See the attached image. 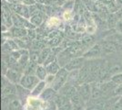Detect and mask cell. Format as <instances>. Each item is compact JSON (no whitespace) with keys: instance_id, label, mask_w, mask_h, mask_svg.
Instances as JSON below:
<instances>
[{"instance_id":"6da1fadb","label":"cell","mask_w":122,"mask_h":110,"mask_svg":"<svg viewBox=\"0 0 122 110\" xmlns=\"http://www.w3.org/2000/svg\"><path fill=\"white\" fill-rule=\"evenodd\" d=\"M39 82H40V79L36 75L24 74L21 78L20 82H19V84L21 86H23L24 88H26L28 90H33Z\"/></svg>"},{"instance_id":"7a4b0ae2","label":"cell","mask_w":122,"mask_h":110,"mask_svg":"<svg viewBox=\"0 0 122 110\" xmlns=\"http://www.w3.org/2000/svg\"><path fill=\"white\" fill-rule=\"evenodd\" d=\"M67 77H68V71L66 68H61L59 72L56 73L55 76V80L52 84H53L52 87L56 91L59 90L65 84V83L67 80Z\"/></svg>"},{"instance_id":"3957f363","label":"cell","mask_w":122,"mask_h":110,"mask_svg":"<svg viewBox=\"0 0 122 110\" xmlns=\"http://www.w3.org/2000/svg\"><path fill=\"white\" fill-rule=\"evenodd\" d=\"M27 18H25L24 17L20 16L18 14H14L12 16V22H13V26L18 27V28H28L29 29H34L35 26L29 22V21L26 20Z\"/></svg>"},{"instance_id":"277c9868","label":"cell","mask_w":122,"mask_h":110,"mask_svg":"<svg viewBox=\"0 0 122 110\" xmlns=\"http://www.w3.org/2000/svg\"><path fill=\"white\" fill-rule=\"evenodd\" d=\"M5 76L12 84H17V83L19 84V82H20V80L23 75H21V73L17 70L8 68L6 73L5 74Z\"/></svg>"},{"instance_id":"5b68a950","label":"cell","mask_w":122,"mask_h":110,"mask_svg":"<svg viewBox=\"0 0 122 110\" xmlns=\"http://www.w3.org/2000/svg\"><path fill=\"white\" fill-rule=\"evenodd\" d=\"M78 94H80L84 101H87L89 100V97L91 95V90H90V86L87 84H80L79 88H78Z\"/></svg>"},{"instance_id":"8992f818","label":"cell","mask_w":122,"mask_h":110,"mask_svg":"<svg viewBox=\"0 0 122 110\" xmlns=\"http://www.w3.org/2000/svg\"><path fill=\"white\" fill-rule=\"evenodd\" d=\"M83 62H84L83 58H75V59L71 60L69 63L66 64L65 68L67 71H76V70L81 67L82 64H83Z\"/></svg>"},{"instance_id":"52a82bcc","label":"cell","mask_w":122,"mask_h":110,"mask_svg":"<svg viewBox=\"0 0 122 110\" xmlns=\"http://www.w3.org/2000/svg\"><path fill=\"white\" fill-rule=\"evenodd\" d=\"M101 53H103V50H102V46L100 43L98 44H95L93 47H91L87 52H86L84 56L85 57H94V56H98Z\"/></svg>"},{"instance_id":"ba28073f","label":"cell","mask_w":122,"mask_h":110,"mask_svg":"<svg viewBox=\"0 0 122 110\" xmlns=\"http://www.w3.org/2000/svg\"><path fill=\"white\" fill-rule=\"evenodd\" d=\"M102 46V50H103V53H113L117 51V47H116V43L110 41H106L100 43Z\"/></svg>"},{"instance_id":"9c48e42d","label":"cell","mask_w":122,"mask_h":110,"mask_svg":"<svg viewBox=\"0 0 122 110\" xmlns=\"http://www.w3.org/2000/svg\"><path fill=\"white\" fill-rule=\"evenodd\" d=\"M56 91L53 87L52 88H46L39 95L40 96V99L45 100V101H50V100L54 99L56 97Z\"/></svg>"},{"instance_id":"30bf717a","label":"cell","mask_w":122,"mask_h":110,"mask_svg":"<svg viewBox=\"0 0 122 110\" xmlns=\"http://www.w3.org/2000/svg\"><path fill=\"white\" fill-rule=\"evenodd\" d=\"M89 78V69L84 66L78 71V77H77V83L78 84H84L87 79Z\"/></svg>"},{"instance_id":"8fae6325","label":"cell","mask_w":122,"mask_h":110,"mask_svg":"<svg viewBox=\"0 0 122 110\" xmlns=\"http://www.w3.org/2000/svg\"><path fill=\"white\" fill-rule=\"evenodd\" d=\"M12 35L16 38H24L28 34V30L25 28H18V27H12L10 29Z\"/></svg>"},{"instance_id":"7c38bea8","label":"cell","mask_w":122,"mask_h":110,"mask_svg":"<svg viewBox=\"0 0 122 110\" xmlns=\"http://www.w3.org/2000/svg\"><path fill=\"white\" fill-rule=\"evenodd\" d=\"M46 84V81H40V82L36 85V87L32 90L31 95H32V96H38V95H40L41 93L45 89Z\"/></svg>"},{"instance_id":"4fadbf2b","label":"cell","mask_w":122,"mask_h":110,"mask_svg":"<svg viewBox=\"0 0 122 110\" xmlns=\"http://www.w3.org/2000/svg\"><path fill=\"white\" fill-rule=\"evenodd\" d=\"M46 68L47 73H49V74H55V75L59 72V70L61 69L60 66L58 65V63H56V61H54V62H52V63H48V64L46 65Z\"/></svg>"},{"instance_id":"5bb4252c","label":"cell","mask_w":122,"mask_h":110,"mask_svg":"<svg viewBox=\"0 0 122 110\" xmlns=\"http://www.w3.org/2000/svg\"><path fill=\"white\" fill-rule=\"evenodd\" d=\"M47 71H46V68H45L43 65H37V67L36 69V74L38 78L40 79V81H45L47 76Z\"/></svg>"},{"instance_id":"9a60e30c","label":"cell","mask_w":122,"mask_h":110,"mask_svg":"<svg viewBox=\"0 0 122 110\" xmlns=\"http://www.w3.org/2000/svg\"><path fill=\"white\" fill-rule=\"evenodd\" d=\"M15 92H16V90H15V85L12 84H8L5 86V89L2 90V96L4 98V97L9 96V95H14L15 94Z\"/></svg>"},{"instance_id":"2e32d148","label":"cell","mask_w":122,"mask_h":110,"mask_svg":"<svg viewBox=\"0 0 122 110\" xmlns=\"http://www.w3.org/2000/svg\"><path fill=\"white\" fill-rule=\"evenodd\" d=\"M29 20H30V22L34 26L36 27V26H39L41 23H42L43 17H42V15H41L40 12H37V13H36V14H34V15H32L30 17Z\"/></svg>"},{"instance_id":"e0dca14e","label":"cell","mask_w":122,"mask_h":110,"mask_svg":"<svg viewBox=\"0 0 122 110\" xmlns=\"http://www.w3.org/2000/svg\"><path fill=\"white\" fill-rule=\"evenodd\" d=\"M107 41H112V42H114V43H116V44L122 45V33L117 32V33L113 34L111 36L107 37Z\"/></svg>"},{"instance_id":"ac0fdd59","label":"cell","mask_w":122,"mask_h":110,"mask_svg":"<svg viewBox=\"0 0 122 110\" xmlns=\"http://www.w3.org/2000/svg\"><path fill=\"white\" fill-rule=\"evenodd\" d=\"M51 53V49L49 48H45L42 50V52H40V61L39 63H45L46 61L47 60V58L49 57Z\"/></svg>"},{"instance_id":"d6986e66","label":"cell","mask_w":122,"mask_h":110,"mask_svg":"<svg viewBox=\"0 0 122 110\" xmlns=\"http://www.w3.org/2000/svg\"><path fill=\"white\" fill-rule=\"evenodd\" d=\"M8 110H22V105L17 99H12L8 103Z\"/></svg>"},{"instance_id":"ffe728a7","label":"cell","mask_w":122,"mask_h":110,"mask_svg":"<svg viewBox=\"0 0 122 110\" xmlns=\"http://www.w3.org/2000/svg\"><path fill=\"white\" fill-rule=\"evenodd\" d=\"M29 59L31 62L35 63H39L40 61V52H38L37 51H32L29 55Z\"/></svg>"},{"instance_id":"44dd1931","label":"cell","mask_w":122,"mask_h":110,"mask_svg":"<svg viewBox=\"0 0 122 110\" xmlns=\"http://www.w3.org/2000/svg\"><path fill=\"white\" fill-rule=\"evenodd\" d=\"M80 94H76L74 96H72L70 98V102L73 105V106H76V107H79L80 106V104H81V99H80Z\"/></svg>"},{"instance_id":"7402d4cb","label":"cell","mask_w":122,"mask_h":110,"mask_svg":"<svg viewBox=\"0 0 122 110\" xmlns=\"http://www.w3.org/2000/svg\"><path fill=\"white\" fill-rule=\"evenodd\" d=\"M76 93V89L74 87V86H68L66 90H65V93H64V95H66V97L68 98H71L72 96H74Z\"/></svg>"},{"instance_id":"603a6c76","label":"cell","mask_w":122,"mask_h":110,"mask_svg":"<svg viewBox=\"0 0 122 110\" xmlns=\"http://www.w3.org/2000/svg\"><path fill=\"white\" fill-rule=\"evenodd\" d=\"M102 94V91L99 88V86L97 87H93L91 89V96L92 98H98Z\"/></svg>"},{"instance_id":"cb8c5ba5","label":"cell","mask_w":122,"mask_h":110,"mask_svg":"<svg viewBox=\"0 0 122 110\" xmlns=\"http://www.w3.org/2000/svg\"><path fill=\"white\" fill-rule=\"evenodd\" d=\"M111 82L117 84H122V73H117L111 77Z\"/></svg>"},{"instance_id":"d4e9b609","label":"cell","mask_w":122,"mask_h":110,"mask_svg":"<svg viewBox=\"0 0 122 110\" xmlns=\"http://www.w3.org/2000/svg\"><path fill=\"white\" fill-rule=\"evenodd\" d=\"M22 3L25 6H33V5H36V0H22Z\"/></svg>"},{"instance_id":"484cf974","label":"cell","mask_w":122,"mask_h":110,"mask_svg":"<svg viewBox=\"0 0 122 110\" xmlns=\"http://www.w3.org/2000/svg\"><path fill=\"white\" fill-rule=\"evenodd\" d=\"M89 110H104V107L103 106H99V105H95L94 107L90 108Z\"/></svg>"},{"instance_id":"4316f807","label":"cell","mask_w":122,"mask_h":110,"mask_svg":"<svg viewBox=\"0 0 122 110\" xmlns=\"http://www.w3.org/2000/svg\"><path fill=\"white\" fill-rule=\"evenodd\" d=\"M45 1L46 0H36V3H38V4H44Z\"/></svg>"}]
</instances>
